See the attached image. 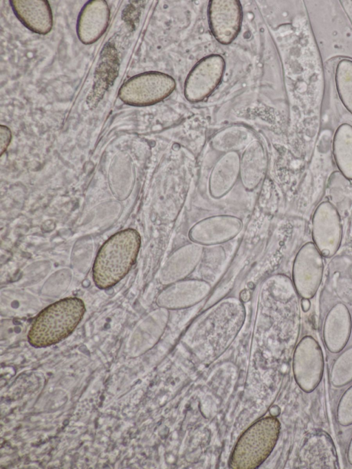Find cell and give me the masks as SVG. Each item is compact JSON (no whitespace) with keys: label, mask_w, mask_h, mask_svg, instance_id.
Segmentation results:
<instances>
[{"label":"cell","mask_w":352,"mask_h":469,"mask_svg":"<svg viewBox=\"0 0 352 469\" xmlns=\"http://www.w3.org/2000/svg\"><path fill=\"white\" fill-rule=\"evenodd\" d=\"M347 459L349 463L352 465V438L349 442L347 450Z\"/></svg>","instance_id":"cell-19"},{"label":"cell","mask_w":352,"mask_h":469,"mask_svg":"<svg viewBox=\"0 0 352 469\" xmlns=\"http://www.w3.org/2000/svg\"><path fill=\"white\" fill-rule=\"evenodd\" d=\"M351 331V318L348 307L342 303L334 305L328 312L323 326V338L327 349L338 353L346 346Z\"/></svg>","instance_id":"cell-11"},{"label":"cell","mask_w":352,"mask_h":469,"mask_svg":"<svg viewBox=\"0 0 352 469\" xmlns=\"http://www.w3.org/2000/svg\"><path fill=\"white\" fill-rule=\"evenodd\" d=\"M141 245L134 229L120 230L110 237L99 249L92 269L94 284L106 290L116 285L136 261Z\"/></svg>","instance_id":"cell-1"},{"label":"cell","mask_w":352,"mask_h":469,"mask_svg":"<svg viewBox=\"0 0 352 469\" xmlns=\"http://www.w3.org/2000/svg\"><path fill=\"white\" fill-rule=\"evenodd\" d=\"M324 357L318 342L307 336L298 344L294 354L293 371L300 388L306 393L319 384L323 373Z\"/></svg>","instance_id":"cell-5"},{"label":"cell","mask_w":352,"mask_h":469,"mask_svg":"<svg viewBox=\"0 0 352 469\" xmlns=\"http://www.w3.org/2000/svg\"><path fill=\"white\" fill-rule=\"evenodd\" d=\"M10 6L19 21L31 31L41 34L51 31L53 19L47 1L13 0Z\"/></svg>","instance_id":"cell-12"},{"label":"cell","mask_w":352,"mask_h":469,"mask_svg":"<svg viewBox=\"0 0 352 469\" xmlns=\"http://www.w3.org/2000/svg\"><path fill=\"white\" fill-rule=\"evenodd\" d=\"M337 420L342 426L352 424V386L344 393L339 401Z\"/></svg>","instance_id":"cell-16"},{"label":"cell","mask_w":352,"mask_h":469,"mask_svg":"<svg viewBox=\"0 0 352 469\" xmlns=\"http://www.w3.org/2000/svg\"><path fill=\"white\" fill-rule=\"evenodd\" d=\"M109 17V8L105 1L87 2L77 20L76 32L79 40L87 45L97 41L105 32Z\"/></svg>","instance_id":"cell-10"},{"label":"cell","mask_w":352,"mask_h":469,"mask_svg":"<svg viewBox=\"0 0 352 469\" xmlns=\"http://www.w3.org/2000/svg\"><path fill=\"white\" fill-rule=\"evenodd\" d=\"M314 243L322 256H333L339 248L342 225L339 213L329 201L321 203L316 209L312 220Z\"/></svg>","instance_id":"cell-8"},{"label":"cell","mask_w":352,"mask_h":469,"mask_svg":"<svg viewBox=\"0 0 352 469\" xmlns=\"http://www.w3.org/2000/svg\"><path fill=\"white\" fill-rule=\"evenodd\" d=\"M336 164L348 179H352V126L341 124L336 130L333 142Z\"/></svg>","instance_id":"cell-13"},{"label":"cell","mask_w":352,"mask_h":469,"mask_svg":"<svg viewBox=\"0 0 352 469\" xmlns=\"http://www.w3.org/2000/svg\"><path fill=\"white\" fill-rule=\"evenodd\" d=\"M84 302L78 297L59 300L43 309L34 318L28 340L34 347L55 345L69 336L85 313Z\"/></svg>","instance_id":"cell-2"},{"label":"cell","mask_w":352,"mask_h":469,"mask_svg":"<svg viewBox=\"0 0 352 469\" xmlns=\"http://www.w3.org/2000/svg\"><path fill=\"white\" fill-rule=\"evenodd\" d=\"M330 381L336 387L343 386L352 381V347L343 351L335 360Z\"/></svg>","instance_id":"cell-15"},{"label":"cell","mask_w":352,"mask_h":469,"mask_svg":"<svg viewBox=\"0 0 352 469\" xmlns=\"http://www.w3.org/2000/svg\"><path fill=\"white\" fill-rule=\"evenodd\" d=\"M11 140L10 129L3 125L1 126V155L7 149Z\"/></svg>","instance_id":"cell-17"},{"label":"cell","mask_w":352,"mask_h":469,"mask_svg":"<svg viewBox=\"0 0 352 469\" xmlns=\"http://www.w3.org/2000/svg\"><path fill=\"white\" fill-rule=\"evenodd\" d=\"M208 21L214 38L221 44L232 42L240 32L242 8L238 0H213L208 6Z\"/></svg>","instance_id":"cell-9"},{"label":"cell","mask_w":352,"mask_h":469,"mask_svg":"<svg viewBox=\"0 0 352 469\" xmlns=\"http://www.w3.org/2000/svg\"><path fill=\"white\" fill-rule=\"evenodd\" d=\"M280 429V422L274 416L263 417L254 423L236 442L229 466L234 469L258 467L274 448Z\"/></svg>","instance_id":"cell-3"},{"label":"cell","mask_w":352,"mask_h":469,"mask_svg":"<svg viewBox=\"0 0 352 469\" xmlns=\"http://www.w3.org/2000/svg\"><path fill=\"white\" fill-rule=\"evenodd\" d=\"M322 255L315 244L305 243L298 252L294 264V281L298 294L311 298L316 293L323 274Z\"/></svg>","instance_id":"cell-7"},{"label":"cell","mask_w":352,"mask_h":469,"mask_svg":"<svg viewBox=\"0 0 352 469\" xmlns=\"http://www.w3.org/2000/svg\"><path fill=\"white\" fill-rule=\"evenodd\" d=\"M225 61L217 54L199 61L188 75L184 84V96L192 102L208 97L220 83L225 71Z\"/></svg>","instance_id":"cell-6"},{"label":"cell","mask_w":352,"mask_h":469,"mask_svg":"<svg viewBox=\"0 0 352 469\" xmlns=\"http://www.w3.org/2000/svg\"><path fill=\"white\" fill-rule=\"evenodd\" d=\"M336 89L344 107L352 113V61L341 60L335 76Z\"/></svg>","instance_id":"cell-14"},{"label":"cell","mask_w":352,"mask_h":469,"mask_svg":"<svg viewBox=\"0 0 352 469\" xmlns=\"http://www.w3.org/2000/svg\"><path fill=\"white\" fill-rule=\"evenodd\" d=\"M311 306V303L309 298H302L301 301V307L304 312H307Z\"/></svg>","instance_id":"cell-18"},{"label":"cell","mask_w":352,"mask_h":469,"mask_svg":"<svg viewBox=\"0 0 352 469\" xmlns=\"http://www.w3.org/2000/svg\"><path fill=\"white\" fill-rule=\"evenodd\" d=\"M175 86V80L169 75L159 72H148L125 81L119 89L118 96L129 105L149 106L167 98Z\"/></svg>","instance_id":"cell-4"}]
</instances>
